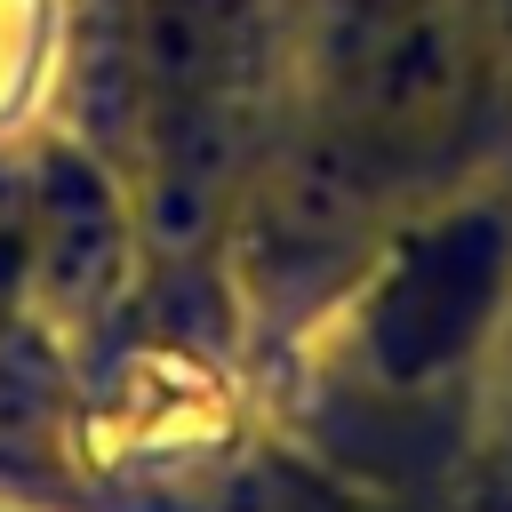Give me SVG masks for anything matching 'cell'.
I'll list each match as a JSON object with an SVG mask.
<instances>
[{"label": "cell", "instance_id": "1", "mask_svg": "<svg viewBox=\"0 0 512 512\" xmlns=\"http://www.w3.org/2000/svg\"><path fill=\"white\" fill-rule=\"evenodd\" d=\"M328 88L360 160L432 152L472 96V0H328Z\"/></svg>", "mask_w": 512, "mask_h": 512}, {"label": "cell", "instance_id": "2", "mask_svg": "<svg viewBox=\"0 0 512 512\" xmlns=\"http://www.w3.org/2000/svg\"><path fill=\"white\" fill-rule=\"evenodd\" d=\"M120 32L160 136L176 152H208L256 72L264 0H128Z\"/></svg>", "mask_w": 512, "mask_h": 512}, {"label": "cell", "instance_id": "3", "mask_svg": "<svg viewBox=\"0 0 512 512\" xmlns=\"http://www.w3.org/2000/svg\"><path fill=\"white\" fill-rule=\"evenodd\" d=\"M504 280V232L496 216H456L440 232H424L376 288L368 304V352L384 376H432L448 368L496 304Z\"/></svg>", "mask_w": 512, "mask_h": 512}]
</instances>
